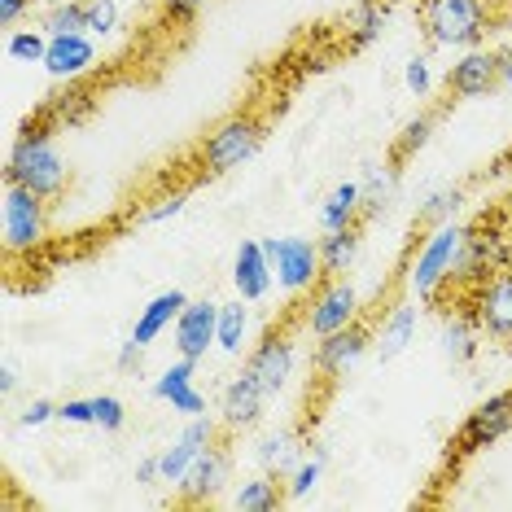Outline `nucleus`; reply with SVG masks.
Segmentation results:
<instances>
[{
    "instance_id": "41",
    "label": "nucleus",
    "mask_w": 512,
    "mask_h": 512,
    "mask_svg": "<svg viewBox=\"0 0 512 512\" xmlns=\"http://www.w3.org/2000/svg\"><path fill=\"white\" fill-rule=\"evenodd\" d=\"M206 5H211V0H162V14H167L171 22H193Z\"/></svg>"
},
{
    "instance_id": "7",
    "label": "nucleus",
    "mask_w": 512,
    "mask_h": 512,
    "mask_svg": "<svg viewBox=\"0 0 512 512\" xmlns=\"http://www.w3.org/2000/svg\"><path fill=\"white\" fill-rule=\"evenodd\" d=\"M368 346H372V324L351 320L346 329L320 337V346H316V372H320L324 381H342L346 372H351L359 359L368 355Z\"/></svg>"
},
{
    "instance_id": "14",
    "label": "nucleus",
    "mask_w": 512,
    "mask_h": 512,
    "mask_svg": "<svg viewBox=\"0 0 512 512\" xmlns=\"http://www.w3.org/2000/svg\"><path fill=\"white\" fill-rule=\"evenodd\" d=\"M499 88V53H482V49H469L451 66L447 75V92L456 101H473V97H491Z\"/></svg>"
},
{
    "instance_id": "38",
    "label": "nucleus",
    "mask_w": 512,
    "mask_h": 512,
    "mask_svg": "<svg viewBox=\"0 0 512 512\" xmlns=\"http://www.w3.org/2000/svg\"><path fill=\"white\" fill-rule=\"evenodd\" d=\"M184 202H189V189H176V193L158 197V206L141 211V224H162V219H176L184 211Z\"/></svg>"
},
{
    "instance_id": "11",
    "label": "nucleus",
    "mask_w": 512,
    "mask_h": 512,
    "mask_svg": "<svg viewBox=\"0 0 512 512\" xmlns=\"http://www.w3.org/2000/svg\"><path fill=\"white\" fill-rule=\"evenodd\" d=\"M211 346H219V302L197 298L176 320V351L180 359H193L197 364V359H206Z\"/></svg>"
},
{
    "instance_id": "48",
    "label": "nucleus",
    "mask_w": 512,
    "mask_h": 512,
    "mask_svg": "<svg viewBox=\"0 0 512 512\" xmlns=\"http://www.w3.org/2000/svg\"><path fill=\"white\" fill-rule=\"evenodd\" d=\"M53 5H57V0H53Z\"/></svg>"
},
{
    "instance_id": "23",
    "label": "nucleus",
    "mask_w": 512,
    "mask_h": 512,
    "mask_svg": "<svg viewBox=\"0 0 512 512\" xmlns=\"http://www.w3.org/2000/svg\"><path fill=\"white\" fill-rule=\"evenodd\" d=\"M92 106H97V97H92L88 88H75V84H66V92H57V97L44 101V114H49V123L57 127V132H66V127H79V123H88V114Z\"/></svg>"
},
{
    "instance_id": "42",
    "label": "nucleus",
    "mask_w": 512,
    "mask_h": 512,
    "mask_svg": "<svg viewBox=\"0 0 512 512\" xmlns=\"http://www.w3.org/2000/svg\"><path fill=\"white\" fill-rule=\"evenodd\" d=\"M171 412H180V416H206V394L189 386L184 394H176V399H171Z\"/></svg>"
},
{
    "instance_id": "4",
    "label": "nucleus",
    "mask_w": 512,
    "mask_h": 512,
    "mask_svg": "<svg viewBox=\"0 0 512 512\" xmlns=\"http://www.w3.org/2000/svg\"><path fill=\"white\" fill-rule=\"evenodd\" d=\"M49 197L22 189V184H5V202H0V237H5L9 254H31L40 250L49 215H44Z\"/></svg>"
},
{
    "instance_id": "18",
    "label": "nucleus",
    "mask_w": 512,
    "mask_h": 512,
    "mask_svg": "<svg viewBox=\"0 0 512 512\" xmlns=\"http://www.w3.org/2000/svg\"><path fill=\"white\" fill-rule=\"evenodd\" d=\"M263 399H267V390L259 386V381H254V372L241 368V377H232L228 390H224V403H219V421H224L228 429H250V425H259Z\"/></svg>"
},
{
    "instance_id": "8",
    "label": "nucleus",
    "mask_w": 512,
    "mask_h": 512,
    "mask_svg": "<svg viewBox=\"0 0 512 512\" xmlns=\"http://www.w3.org/2000/svg\"><path fill=\"white\" fill-rule=\"evenodd\" d=\"M508 429H512V390H499L469 412V421H464L460 434H456V451L460 456L482 451V447H491V442L504 438Z\"/></svg>"
},
{
    "instance_id": "31",
    "label": "nucleus",
    "mask_w": 512,
    "mask_h": 512,
    "mask_svg": "<svg viewBox=\"0 0 512 512\" xmlns=\"http://www.w3.org/2000/svg\"><path fill=\"white\" fill-rule=\"evenodd\" d=\"M442 346H447L451 359H473L477 355V320L473 316H456L442 333Z\"/></svg>"
},
{
    "instance_id": "35",
    "label": "nucleus",
    "mask_w": 512,
    "mask_h": 512,
    "mask_svg": "<svg viewBox=\"0 0 512 512\" xmlns=\"http://www.w3.org/2000/svg\"><path fill=\"white\" fill-rule=\"evenodd\" d=\"M84 18H88V36H110L119 27V5L114 0H84Z\"/></svg>"
},
{
    "instance_id": "34",
    "label": "nucleus",
    "mask_w": 512,
    "mask_h": 512,
    "mask_svg": "<svg viewBox=\"0 0 512 512\" xmlns=\"http://www.w3.org/2000/svg\"><path fill=\"white\" fill-rule=\"evenodd\" d=\"M193 359H180V364H171L167 372H162V377L154 381V394H158V399L162 403H171V399H176V394H184V390H189L193 386Z\"/></svg>"
},
{
    "instance_id": "45",
    "label": "nucleus",
    "mask_w": 512,
    "mask_h": 512,
    "mask_svg": "<svg viewBox=\"0 0 512 512\" xmlns=\"http://www.w3.org/2000/svg\"><path fill=\"white\" fill-rule=\"evenodd\" d=\"M27 9H31V0H0V22H5V27H14Z\"/></svg>"
},
{
    "instance_id": "6",
    "label": "nucleus",
    "mask_w": 512,
    "mask_h": 512,
    "mask_svg": "<svg viewBox=\"0 0 512 512\" xmlns=\"http://www.w3.org/2000/svg\"><path fill=\"white\" fill-rule=\"evenodd\" d=\"M267 259H272V272H276V285L289 289V294H302L311 289L324 276L320 267V241H307V237H272L263 241Z\"/></svg>"
},
{
    "instance_id": "29",
    "label": "nucleus",
    "mask_w": 512,
    "mask_h": 512,
    "mask_svg": "<svg viewBox=\"0 0 512 512\" xmlns=\"http://www.w3.org/2000/svg\"><path fill=\"white\" fill-rule=\"evenodd\" d=\"M246 329H250V316H246V307H241V302H228V307H219V351L241 355Z\"/></svg>"
},
{
    "instance_id": "13",
    "label": "nucleus",
    "mask_w": 512,
    "mask_h": 512,
    "mask_svg": "<svg viewBox=\"0 0 512 512\" xmlns=\"http://www.w3.org/2000/svg\"><path fill=\"white\" fill-rule=\"evenodd\" d=\"M228 469H232V460H228V451L224 447H206L202 456L193 460V469L180 477L176 482V491H180V504H189V508H197V504H211V499L224 491V482H228Z\"/></svg>"
},
{
    "instance_id": "19",
    "label": "nucleus",
    "mask_w": 512,
    "mask_h": 512,
    "mask_svg": "<svg viewBox=\"0 0 512 512\" xmlns=\"http://www.w3.org/2000/svg\"><path fill=\"white\" fill-rule=\"evenodd\" d=\"M272 281H276V272H272L263 241H241L237 259H232V285H237L241 302H259L272 289Z\"/></svg>"
},
{
    "instance_id": "3",
    "label": "nucleus",
    "mask_w": 512,
    "mask_h": 512,
    "mask_svg": "<svg viewBox=\"0 0 512 512\" xmlns=\"http://www.w3.org/2000/svg\"><path fill=\"white\" fill-rule=\"evenodd\" d=\"M259 145H263V123L254 114H232V119H224L206 136L202 171L206 176H228V171H237L241 162H250L259 154Z\"/></svg>"
},
{
    "instance_id": "1",
    "label": "nucleus",
    "mask_w": 512,
    "mask_h": 512,
    "mask_svg": "<svg viewBox=\"0 0 512 512\" xmlns=\"http://www.w3.org/2000/svg\"><path fill=\"white\" fill-rule=\"evenodd\" d=\"M71 180L66 171V158L57 149V127L49 123V114L36 110L27 123H22L14 149H9L5 162V184H22V189L40 193V197H57Z\"/></svg>"
},
{
    "instance_id": "32",
    "label": "nucleus",
    "mask_w": 512,
    "mask_h": 512,
    "mask_svg": "<svg viewBox=\"0 0 512 512\" xmlns=\"http://www.w3.org/2000/svg\"><path fill=\"white\" fill-rule=\"evenodd\" d=\"M320 477H324V451H316V456H302L298 469L289 473V482H285V495L289 499H307L320 486Z\"/></svg>"
},
{
    "instance_id": "15",
    "label": "nucleus",
    "mask_w": 512,
    "mask_h": 512,
    "mask_svg": "<svg viewBox=\"0 0 512 512\" xmlns=\"http://www.w3.org/2000/svg\"><path fill=\"white\" fill-rule=\"evenodd\" d=\"M211 442H215V425L206 421V416H189V425H184V434H180V438L171 442V447L158 456L162 482H167V486H176L180 477L193 469V460L202 456L206 447H211Z\"/></svg>"
},
{
    "instance_id": "47",
    "label": "nucleus",
    "mask_w": 512,
    "mask_h": 512,
    "mask_svg": "<svg viewBox=\"0 0 512 512\" xmlns=\"http://www.w3.org/2000/svg\"><path fill=\"white\" fill-rule=\"evenodd\" d=\"M14 390H18V372L5 364V368H0V394H14Z\"/></svg>"
},
{
    "instance_id": "37",
    "label": "nucleus",
    "mask_w": 512,
    "mask_h": 512,
    "mask_svg": "<svg viewBox=\"0 0 512 512\" xmlns=\"http://www.w3.org/2000/svg\"><path fill=\"white\" fill-rule=\"evenodd\" d=\"M460 189H442V193H434V197H429V202L421 206V224H429V219H434V224H447V219H451V211H456V206H460Z\"/></svg>"
},
{
    "instance_id": "46",
    "label": "nucleus",
    "mask_w": 512,
    "mask_h": 512,
    "mask_svg": "<svg viewBox=\"0 0 512 512\" xmlns=\"http://www.w3.org/2000/svg\"><path fill=\"white\" fill-rule=\"evenodd\" d=\"M499 88H508V92H512V49L499 53Z\"/></svg>"
},
{
    "instance_id": "16",
    "label": "nucleus",
    "mask_w": 512,
    "mask_h": 512,
    "mask_svg": "<svg viewBox=\"0 0 512 512\" xmlns=\"http://www.w3.org/2000/svg\"><path fill=\"white\" fill-rule=\"evenodd\" d=\"M294 337L289 333H267L263 342H259V351H254L246 359V372H254V381L267 390V394H276L289 381V372H294Z\"/></svg>"
},
{
    "instance_id": "36",
    "label": "nucleus",
    "mask_w": 512,
    "mask_h": 512,
    "mask_svg": "<svg viewBox=\"0 0 512 512\" xmlns=\"http://www.w3.org/2000/svg\"><path fill=\"white\" fill-rule=\"evenodd\" d=\"M92 412H97V425L106 429V434H119L127 425V407H123V399H114V394H97V399H92Z\"/></svg>"
},
{
    "instance_id": "2",
    "label": "nucleus",
    "mask_w": 512,
    "mask_h": 512,
    "mask_svg": "<svg viewBox=\"0 0 512 512\" xmlns=\"http://www.w3.org/2000/svg\"><path fill=\"white\" fill-rule=\"evenodd\" d=\"M421 22L425 36L442 49H473L486 31H495L486 0H421Z\"/></svg>"
},
{
    "instance_id": "22",
    "label": "nucleus",
    "mask_w": 512,
    "mask_h": 512,
    "mask_svg": "<svg viewBox=\"0 0 512 512\" xmlns=\"http://www.w3.org/2000/svg\"><path fill=\"white\" fill-rule=\"evenodd\" d=\"M320 224H324V232L364 224V189H359V184H337L320 206Z\"/></svg>"
},
{
    "instance_id": "40",
    "label": "nucleus",
    "mask_w": 512,
    "mask_h": 512,
    "mask_svg": "<svg viewBox=\"0 0 512 512\" xmlns=\"http://www.w3.org/2000/svg\"><path fill=\"white\" fill-rule=\"evenodd\" d=\"M27 429H40V425H49V421H57V403H49V399H31L27 407H22V416H18Z\"/></svg>"
},
{
    "instance_id": "33",
    "label": "nucleus",
    "mask_w": 512,
    "mask_h": 512,
    "mask_svg": "<svg viewBox=\"0 0 512 512\" xmlns=\"http://www.w3.org/2000/svg\"><path fill=\"white\" fill-rule=\"evenodd\" d=\"M5 53H9V62H44V53H49V31H9Z\"/></svg>"
},
{
    "instance_id": "28",
    "label": "nucleus",
    "mask_w": 512,
    "mask_h": 512,
    "mask_svg": "<svg viewBox=\"0 0 512 512\" xmlns=\"http://www.w3.org/2000/svg\"><path fill=\"white\" fill-rule=\"evenodd\" d=\"M386 18H390L386 0H364V5L351 14V27H346V36H351V49H368L372 40H381V31H386Z\"/></svg>"
},
{
    "instance_id": "10",
    "label": "nucleus",
    "mask_w": 512,
    "mask_h": 512,
    "mask_svg": "<svg viewBox=\"0 0 512 512\" xmlns=\"http://www.w3.org/2000/svg\"><path fill=\"white\" fill-rule=\"evenodd\" d=\"M351 320H359V294L346 276H324L316 302L307 311V329L316 337H329L337 329H346Z\"/></svg>"
},
{
    "instance_id": "27",
    "label": "nucleus",
    "mask_w": 512,
    "mask_h": 512,
    "mask_svg": "<svg viewBox=\"0 0 512 512\" xmlns=\"http://www.w3.org/2000/svg\"><path fill=\"white\" fill-rule=\"evenodd\" d=\"M438 119H442V110H425V114H416V119L403 127V136H399V141H394V149H390V167H403L407 158H416V154H421V149L429 145V136H434Z\"/></svg>"
},
{
    "instance_id": "44",
    "label": "nucleus",
    "mask_w": 512,
    "mask_h": 512,
    "mask_svg": "<svg viewBox=\"0 0 512 512\" xmlns=\"http://www.w3.org/2000/svg\"><path fill=\"white\" fill-rule=\"evenodd\" d=\"M136 482H141V486H158V482H162L158 456H149V460H141V464H136Z\"/></svg>"
},
{
    "instance_id": "24",
    "label": "nucleus",
    "mask_w": 512,
    "mask_h": 512,
    "mask_svg": "<svg viewBox=\"0 0 512 512\" xmlns=\"http://www.w3.org/2000/svg\"><path fill=\"white\" fill-rule=\"evenodd\" d=\"M416 333V307L412 302H399V307L390 311L386 320H381V333H377V355L381 359H394L407 351V342H412Z\"/></svg>"
},
{
    "instance_id": "26",
    "label": "nucleus",
    "mask_w": 512,
    "mask_h": 512,
    "mask_svg": "<svg viewBox=\"0 0 512 512\" xmlns=\"http://www.w3.org/2000/svg\"><path fill=\"white\" fill-rule=\"evenodd\" d=\"M259 460H263V469L276 473V477L289 473V469H298V460H302V434H294V429H281V434L263 438Z\"/></svg>"
},
{
    "instance_id": "9",
    "label": "nucleus",
    "mask_w": 512,
    "mask_h": 512,
    "mask_svg": "<svg viewBox=\"0 0 512 512\" xmlns=\"http://www.w3.org/2000/svg\"><path fill=\"white\" fill-rule=\"evenodd\" d=\"M504 263H508L504 232H495V228H469V232H464V250H460V263H456V276H451V281L482 285V281H491L495 272H504Z\"/></svg>"
},
{
    "instance_id": "17",
    "label": "nucleus",
    "mask_w": 512,
    "mask_h": 512,
    "mask_svg": "<svg viewBox=\"0 0 512 512\" xmlns=\"http://www.w3.org/2000/svg\"><path fill=\"white\" fill-rule=\"evenodd\" d=\"M97 66V44L88 40V31H71V36H49V53H44V71L53 79H79Z\"/></svg>"
},
{
    "instance_id": "21",
    "label": "nucleus",
    "mask_w": 512,
    "mask_h": 512,
    "mask_svg": "<svg viewBox=\"0 0 512 512\" xmlns=\"http://www.w3.org/2000/svg\"><path fill=\"white\" fill-rule=\"evenodd\" d=\"M359 241H364V224L351 228H333L320 237V267L324 276H346L359 259Z\"/></svg>"
},
{
    "instance_id": "5",
    "label": "nucleus",
    "mask_w": 512,
    "mask_h": 512,
    "mask_svg": "<svg viewBox=\"0 0 512 512\" xmlns=\"http://www.w3.org/2000/svg\"><path fill=\"white\" fill-rule=\"evenodd\" d=\"M464 232L469 228H460V224H451L447 219V224H438L425 237V246H421V254H416V263H412V294L416 298H434L438 285L456 276V263H460V250H464Z\"/></svg>"
},
{
    "instance_id": "43",
    "label": "nucleus",
    "mask_w": 512,
    "mask_h": 512,
    "mask_svg": "<svg viewBox=\"0 0 512 512\" xmlns=\"http://www.w3.org/2000/svg\"><path fill=\"white\" fill-rule=\"evenodd\" d=\"M403 79H407V88H412L416 97H429V66H425V57H412V62H407V71H403Z\"/></svg>"
},
{
    "instance_id": "30",
    "label": "nucleus",
    "mask_w": 512,
    "mask_h": 512,
    "mask_svg": "<svg viewBox=\"0 0 512 512\" xmlns=\"http://www.w3.org/2000/svg\"><path fill=\"white\" fill-rule=\"evenodd\" d=\"M44 31L49 36H71V31H88V18H84V0H57L44 18Z\"/></svg>"
},
{
    "instance_id": "39",
    "label": "nucleus",
    "mask_w": 512,
    "mask_h": 512,
    "mask_svg": "<svg viewBox=\"0 0 512 512\" xmlns=\"http://www.w3.org/2000/svg\"><path fill=\"white\" fill-rule=\"evenodd\" d=\"M57 421H62V425H97L92 399H66V403H57Z\"/></svg>"
},
{
    "instance_id": "25",
    "label": "nucleus",
    "mask_w": 512,
    "mask_h": 512,
    "mask_svg": "<svg viewBox=\"0 0 512 512\" xmlns=\"http://www.w3.org/2000/svg\"><path fill=\"white\" fill-rule=\"evenodd\" d=\"M285 486L276 482L272 473H263V477H250V482H241V491L237 499H232V508H241V512H276L285 504Z\"/></svg>"
},
{
    "instance_id": "20",
    "label": "nucleus",
    "mask_w": 512,
    "mask_h": 512,
    "mask_svg": "<svg viewBox=\"0 0 512 512\" xmlns=\"http://www.w3.org/2000/svg\"><path fill=\"white\" fill-rule=\"evenodd\" d=\"M184 307H189V294H184V289H167V294L149 298V307L141 311V316H136L132 342H136V346H154L158 337L180 320V311H184Z\"/></svg>"
},
{
    "instance_id": "12",
    "label": "nucleus",
    "mask_w": 512,
    "mask_h": 512,
    "mask_svg": "<svg viewBox=\"0 0 512 512\" xmlns=\"http://www.w3.org/2000/svg\"><path fill=\"white\" fill-rule=\"evenodd\" d=\"M473 320L482 333L499 337V342H512V272H495L491 281L477 285Z\"/></svg>"
}]
</instances>
